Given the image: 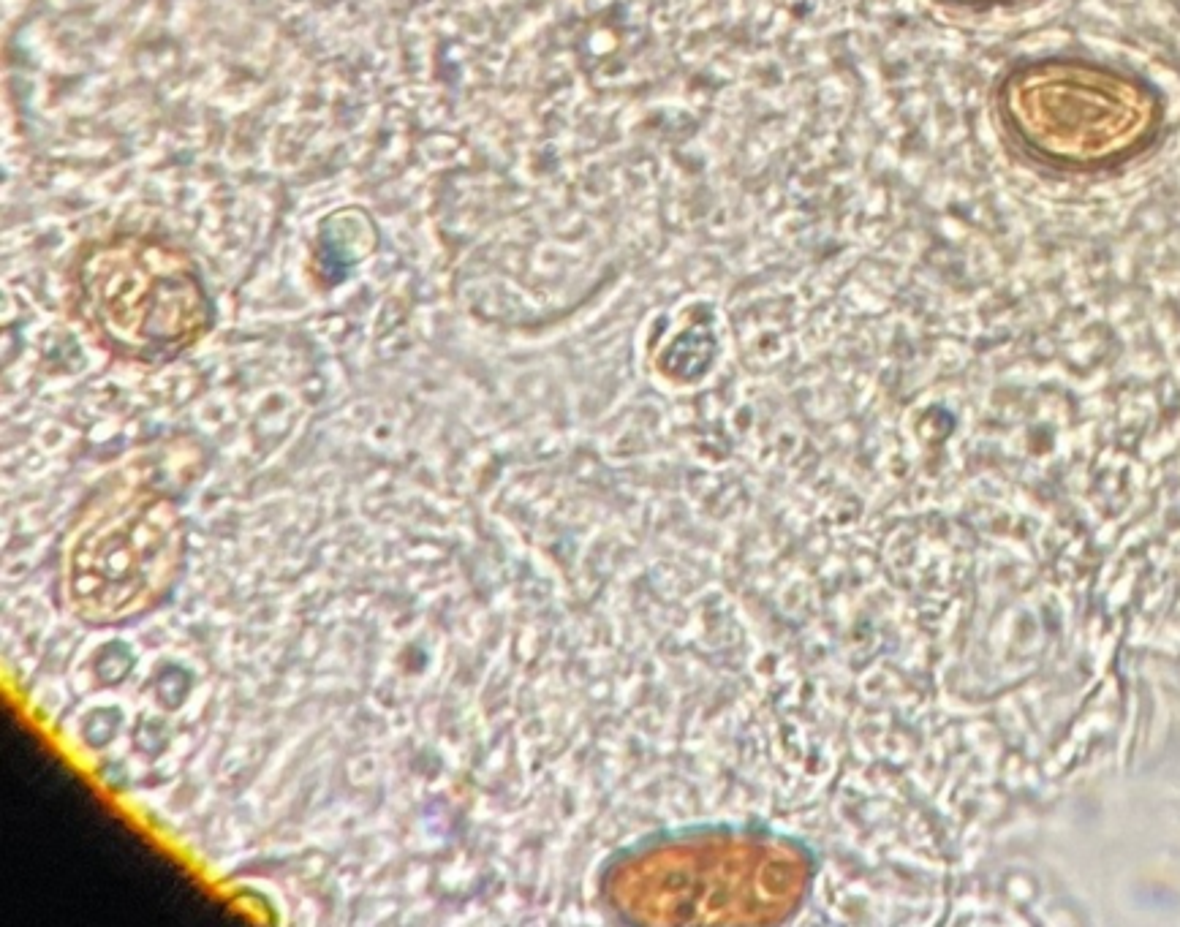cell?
<instances>
[{
	"instance_id": "4",
	"label": "cell",
	"mask_w": 1180,
	"mask_h": 927,
	"mask_svg": "<svg viewBox=\"0 0 1180 927\" xmlns=\"http://www.w3.org/2000/svg\"><path fill=\"white\" fill-rule=\"evenodd\" d=\"M808 862L784 841L705 835L637 851L607 887L637 919H773L797 903Z\"/></svg>"
},
{
	"instance_id": "1",
	"label": "cell",
	"mask_w": 1180,
	"mask_h": 927,
	"mask_svg": "<svg viewBox=\"0 0 1180 927\" xmlns=\"http://www.w3.org/2000/svg\"><path fill=\"white\" fill-rule=\"evenodd\" d=\"M1006 147L1050 177H1113L1148 161L1170 128L1159 82L1088 52H1045L1006 68L993 93Z\"/></svg>"
},
{
	"instance_id": "5",
	"label": "cell",
	"mask_w": 1180,
	"mask_h": 927,
	"mask_svg": "<svg viewBox=\"0 0 1180 927\" xmlns=\"http://www.w3.org/2000/svg\"><path fill=\"white\" fill-rule=\"evenodd\" d=\"M947 6H958V9L968 11H990V9H1012V6H1026V3H1039V0H941Z\"/></svg>"
},
{
	"instance_id": "3",
	"label": "cell",
	"mask_w": 1180,
	"mask_h": 927,
	"mask_svg": "<svg viewBox=\"0 0 1180 927\" xmlns=\"http://www.w3.org/2000/svg\"><path fill=\"white\" fill-rule=\"evenodd\" d=\"M185 563L183 514L145 479H112L79 514L63 550V599L90 626L142 618L175 590Z\"/></svg>"
},
{
	"instance_id": "2",
	"label": "cell",
	"mask_w": 1180,
	"mask_h": 927,
	"mask_svg": "<svg viewBox=\"0 0 1180 927\" xmlns=\"http://www.w3.org/2000/svg\"><path fill=\"white\" fill-rule=\"evenodd\" d=\"M71 297L98 346L136 365L183 357L215 324L199 264L155 234H115L85 245L71 267Z\"/></svg>"
}]
</instances>
